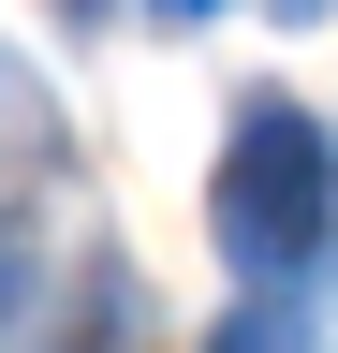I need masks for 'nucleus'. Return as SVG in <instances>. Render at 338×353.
<instances>
[]
</instances>
